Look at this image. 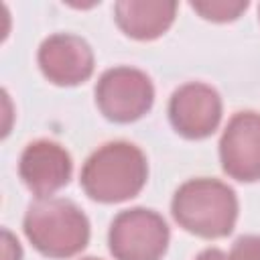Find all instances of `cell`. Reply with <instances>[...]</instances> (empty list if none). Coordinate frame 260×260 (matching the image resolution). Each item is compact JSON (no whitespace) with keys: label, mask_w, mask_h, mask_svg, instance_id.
Listing matches in <instances>:
<instances>
[{"label":"cell","mask_w":260,"mask_h":260,"mask_svg":"<svg viewBox=\"0 0 260 260\" xmlns=\"http://www.w3.org/2000/svg\"><path fill=\"white\" fill-rule=\"evenodd\" d=\"M148 177L144 152L126 140H114L100 146L81 169V187L85 195L102 203H120L138 195Z\"/></svg>","instance_id":"1"},{"label":"cell","mask_w":260,"mask_h":260,"mask_svg":"<svg viewBox=\"0 0 260 260\" xmlns=\"http://www.w3.org/2000/svg\"><path fill=\"white\" fill-rule=\"evenodd\" d=\"M175 221L199 238H223L238 219V197L230 185L217 179H189L173 195Z\"/></svg>","instance_id":"2"},{"label":"cell","mask_w":260,"mask_h":260,"mask_svg":"<svg viewBox=\"0 0 260 260\" xmlns=\"http://www.w3.org/2000/svg\"><path fill=\"white\" fill-rule=\"evenodd\" d=\"M28 242L49 258H71L87 246L89 221L67 199L47 197L28 205L22 221Z\"/></svg>","instance_id":"3"},{"label":"cell","mask_w":260,"mask_h":260,"mask_svg":"<svg viewBox=\"0 0 260 260\" xmlns=\"http://www.w3.org/2000/svg\"><path fill=\"white\" fill-rule=\"evenodd\" d=\"M108 244L116 260H160L169 246V225L152 209H124L110 225Z\"/></svg>","instance_id":"4"},{"label":"cell","mask_w":260,"mask_h":260,"mask_svg":"<svg viewBox=\"0 0 260 260\" xmlns=\"http://www.w3.org/2000/svg\"><path fill=\"white\" fill-rule=\"evenodd\" d=\"M152 81L136 67H112L104 71L95 83V104L100 112L118 124H128L142 118L152 108Z\"/></svg>","instance_id":"5"},{"label":"cell","mask_w":260,"mask_h":260,"mask_svg":"<svg viewBox=\"0 0 260 260\" xmlns=\"http://www.w3.org/2000/svg\"><path fill=\"white\" fill-rule=\"evenodd\" d=\"M169 118L181 136L195 140L205 138L213 134L221 120V98L207 83H185L171 95Z\"/></svg>","instance_id":"6"},{"label":"cell","mask_w":260,"mask_h":260,"mask_svg":"<svg viewBox=\"0 0 260 260\" xmlns=\"http://www.w3.org/2000/svg\"><path fill=\"white\" fill-rule=\"evenodd\" d=\"M221 169L236 181L260 179V114L238 112L219 140Z\"/></svg>","instance_id":"7"},{"label":"cell","mask_w":260,"mask_h":260,"mask_svg":"<svg viewBox=\"0 0 260 260\" xmlns=\"http://www.w3.org/2000/svg\"><path fill=\"white\" fill-rule=\"evenodd\" d=\"M71 156L53 140H35L26 144L18 160V175L22 183L39 199L51 197L71 179Z\"/></svg>","instance_id":"8"},{"label":"cell","mask_w":260,"mask_h":260,"mask_svg":"<svg viewBox=\"0 0 260 260\" xmlns=\"http://www.w3.org/2000/svg\"><path fill=\"white\" fill-rule=\"evenodd\" d=\"M39 65L49 81L57 85H77L91 77L93 53L81 37L57 32L41 43Z\"/></svg>","instance_id":"9"},{"label":"cell","mask_w":260,"mask_h":260,"mask_svg":"<svg viewBox=\"0 0 260 260\" xmlns=\"http://www.w3.org/2000/svg\"><path fill=\"white\" fill-rule=\"evenodd\" d=\"M177 2L173 0H120L114 4L116 24L136 41L160 37L175 20Z\"/></svg>","instance_id":"10"},{"label":"cell","mask_w":260,"mask_h":260,"mask_svg":"<svg viewBox=\"0 0 260 260\" xmlns=\"http://www.w3.org/2000/svg\"><path fill=\"white\" fill-rule=\"evenodd\" d=\"M191 8L207 20L228 22V20H236L248 8V2L246 0H197V2H191Z\"/></svg>","instance_id":"11"},{"label":"cell","mask_w":260,"mask_h":260,"mask_svg":"<svg viewBox=\"0 0 260 260\" xmlns=\"http://www.w3.org/2000/svg\"><path fill=\"white\" fill-rule=\"evenodd\" d=\"M228 260H260V236H242L234 242Z\"/></svg>","instance_id":"12"},{"label":"cell","mask_w":260,"mask_h":260,"mask_svg":"<svg viewBox=\"0 0 260 260\" xmlns=\"http://www.w3.org/2000/svg\"><path fill=\"white\" fill-rule=\"evenodd\" d=\"M22 258V250L18 240L4 228L2 230V260H20Z\"/></svg>","instance_id":"13"},{"label":"cell","mask_w":260,"mask_h":260,"mask_svg":"<svg viewBox=\"0 0 260 260\" xmlns=\"http://www.w3.org/2000/svg\"><path fill=\"white\" fill-rule=\"evenodd\" d=\"M195 260H228V256L217 248H207L195 256Z\"/></svg>","instance_id":"14"},{"label":"cell","mask_w":260,"mask_h":260,"mask_svg":"<svg viewBox=\"0 0 260 260\" xmlns=\"http://www.w3.org/2000/svg\"><path fill=\"white\" fill-rule=\"evenodd\" d=\"M83 260H100V258H91V256H89V258H83Z\"/></svg>","instance_id":"15"}]
</instances>
